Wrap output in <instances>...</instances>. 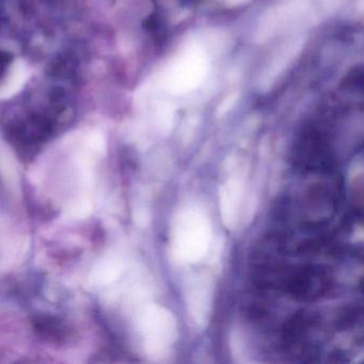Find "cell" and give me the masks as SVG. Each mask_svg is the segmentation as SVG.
<instances>
[{"label": "cell", "mask_w": 364, "mask_h": 364, "mask_svg": "<svg viewBox=\"0 0 364 364\" xmlns=\"http://www.w3.org/2000/svg\"><path fill=\"white\" fill-rule=\"evenodd\" d=\"M208 223L201 215L186 213L176 227V248L180 257L196 259L205 251L208 242Z\"/></svg>", "instance_id": "6da1fadb"}]
</instances>
